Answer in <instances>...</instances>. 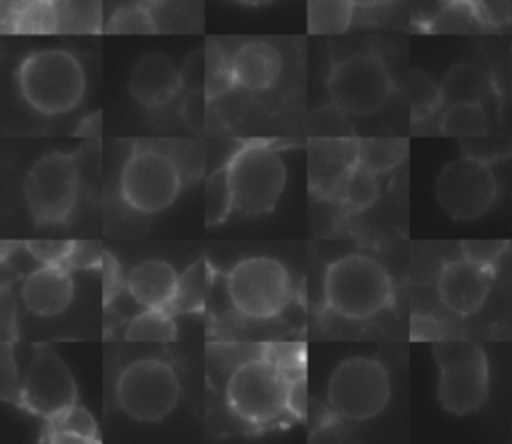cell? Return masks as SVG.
I'll return each mask as SVG.
<instances>
[{
	"mask_svg": "<svg viewBox=\"0 0 512 444\" xmlns=\"http://www.w3.org/2000/svg\"><path fill=\"white\" fill-rule=\"evenodd\" d=\"M176 270L172 264L160 258H148L138 262L128 278V294L142 306V308H170L176 288H178Z\"/></svg>",
	"mask_w": 512,
	"mask_h": 444,
	"instance_id": "19",
	"label": "cell"
},
{
	"mask_svg": "<svg viewBox=\"0 0 512 444\" xmlns=\"http://www.w3.org/2000/svg\"><path fill=\"white\" fill-rule=\"evenodd\" d=\"M410 338L412 340H442L440 324L426 314H412L410 318Z\"/></svg>",
	"mask_w": 512,
	"mask_h": 444,
	"instance_id": "41",
	"label": "cell"
},
{
	"mask_svg": "<svg viewBox=\"0 0 512 444\" xmlns=\"http://www.w3.org/2000/svg\"><path fill=\"white\" fill-rule=\"evenodd\" d=\"M460 146H462L464 156H470V158L486 162V164L502 160L510 150L502 138L488 136V134L474 136V138H460Z\"/></svg>",
	"mask_w": 512,
	"mask_h": 444,
	"instance_id": "34",
	"label": "cell"
},
{
	"mask_svg": "<svg viewBox=\"0 0 512 444\" xmlns=\"http://www.w3.org/2000/svg\"><path fill=\"white\" fill-rule=\"evenodd\" d=\"M206 92L202 90H190L188 96L182 102V120L190 126V128H202L206 122Z\"/></svg>",
	"mask_w": 512,
	"mask_h": 444,
	"instance_id": "40",
	"label": "cell"
},
{
	"mask_svg": "<svg viewBox=\"0 0 512 444\" xmlns=\"http://www.w3.org/2000/svg\"><path fill=\"white\" fill-rule=\"evenodd\" d=\"M102 272H104V304H108L118 294L122 278H120L118 262L106 252H104V260H102Z\"/></svg>",
	"mask_w": 512,
	"mask_h": 444,
	"instance_id": "42",
	"label": "cell"
},
{
	"mask_svg": "<svg viewBox=\"0 0 512 444\" xmlns=\"http://www.w3.org/2000/svg\"><path fill=\"white\" fill-rule=\"evenodd\" d=\"M440 4H458V2H472V0H438Z\"/></svg>",
	"mask_w": 512,
	"mask_h": 444,
	"instance_id": "47",
	"label": "cell"
},
{
	"mask_svg": "<svg viewBox=\"0 0 512 444\" xmlns=\"http://www.w3.org/2000/svg\"><path fill=\"white\" fill-rule=\"evenodd\" d=\"M298 382L302 378H294L278 360L268 356L250 358L232 370L226 384V402L240 420L266 426L292 408Z\"/></svg>",
	"mask_w": 512,
	"mask_h": 444,
	"instance_id": "1",
	"label": "cell"
},
{
	"mask_svg": "<svg viewBox=\"0 0 512 444\" xmlns=\"http://www.w3.org/2000/svg\"><path fill=\"white\" fill-rule=\"evenodd\" d=\"M236 86L262 92L276 84L282 72L280 52L264 40H248L230 56Z\"/></svg>",
	"mask_w": 512,
	"mask_h": 444,
	"instance_id": "18",
	"label": "cell"
},
{
	"mask_svg": "<svg viewBox=\"0 0 512 444\" xmlns=\"http://www.w3.org/2000/svg\"><path fill=\"white\" fill-rule=\"evenodd\" d=\"M440 132L454 138H474L488 134V114L484 104L446 106L438 124Z\"/></svg>",
	"mask_w": 512,
	"mask_h": 444,
	"instance_id": "26",
	"label": "cell"
},
{
	"mask_svg": "<svg viewBox=\"0 0 512 444\" xmlns=\"http://www.w3.org/2000/svg\"><path fill=\"white\" fill-rule=\"evenodd\" d=\"M328 96L346 116L378 112L394 92L388 64L370 52H356L338 60L328 74Z\"/></svg>",
	"mask_w": 512,
	"mask_h": 444,
	"instance_id": "7",
	"label": "cell"
},
{
	"mask_svg": "<svg viewBox=\"0 0 512 444\" xmlns=\"http://www.w3.org/2000/svg\"><path fill=\"white\" fill-rule=\"evenodd\" d=\"M226 294L232 308L256 320L280 314L292 298V280L282 262L270 256H250L226 274Z\"/></svg>",
	"mask_w": 512,
	"mask_h": 444,
	"instance_id": "8",
	"label": "cell"
},
{
	"mask_svg": "<svg viewBox=\"0 0 512 444\" xmlns=\"http://www.w3.org/2000/svg\"><path fill=\"white\" fill-rule=\"evenodd\" d=\"M76 396V380L60 354L50 346H38L20 388V402L30 412L50 418L76 404Z\"/></svg>",
	"mask_w": 512,
	"mask_h": 444,
	"instance_id": "13",
	"label": "cell"
},
{
	"mask_svg": "<svg viewBox=\"0 0 512 444\" xmlns=\"http://www.w3.org/2000/svg\"><path fill=\"white\" fill-rule=\"evenodd\" d=\"M244 6H252V8H258V6H266V4H272L274 0H236Z\"/></svg>",
	"mask_w": 512,
	"mask_h": 444,
	"instance_id": "45",
	"label": "cell"
},
{
	"mask_svg": "<svg viewBox=\"0 0 512 444\" xmlns=\"http://www.w3.org/2000/svg\"><path fill=\"white\" fill-rule=\"evenodd\" d=\"M508 250V242L496 240V242H484V240H466L462 242V254L464 258L486 266L490 270H494L496 262L500 260V256Z\"/></svg>",
	"mask_w": 512,
	"mask_h": 444,
	"instance_id": "37",
	"label": "cell"
},
{
	"mask_svg": "<svg viewBox=\"0 0 512 444\" xmlns=\"http://www.w3.org/2000/svg\"><path fill=\"white\" fill-rule=\"evenodd\" d=\"M44 420H46L44 436L50 442H98L100 440L96 420L86 408L78 404H72Z\"/></svg>",
	"mask_w": 512,
	"mask_h": 444,
	"instance_id": "21",
	"label": "cell"
},
{
	"mask_svg": "<svg viewBox=\"0 0 512 444\" xmlns=\"http://www.w3.org/2000/svg\"><path fill=\"white\" fill-rule=\"evenodd\" d=\"M234 208V196L228 180V170L218 168L204 182V224L218 226L222 224Z\"/></svg>",
	"mask_w": 512,
	"mask_h": 444,
	"instance_id": "30",
	"label": "cell"
},
{
	"mask_svg": "<svg viewBox=\"0 0 512 444\" xmlns=\"http://www.w3.org/2000/svg\"><path fill=\"white\" fill-rule=\"evenodd\" d=\"M74 242L70 240H30L26 242L28 254L40 264H66Z\"/></svg>",
	"mask_w": 512,
	"mask_h": 444,
	"instance_id": "36",
	"label": "cell"
},
{
	"mask_svg": "<svg viewBox=\"0 0 512 444\" xmlns=\"http://www.w3.org/2000/svg\"><path fill=\"white\" fill-rule=\"evenodd\" d=\"M470 4L482 28H502L512 22V0H472Z\"/></svg>",
	"mask_w": 512,
	"mask_h": 444,
	"instance_id": "35",
	"label": "cell"
},
{
	"mask_svg": "<svg viewBox=\"0 0 512 444\" xmlns=\"http://www.w3.org/2000/svg\"><path fill=\"white\" fill-rule=\"evenodd\" d=\"M140 2H144V4H148V6H156V4H164L166 0H140Z\"/></svg>",
	"mask_w": 512,
	"mask_h": 444,
	"instance_id": "46",
	"label": "cell"
},
{
	"mask_svg": "<svg viewBox=\"0 0 512 444\" xmlns=\"http://www.w3.org/2000/svg\"><path fill=\"white\" fill-rule=\"evenodd\" d=\"M18 88L28 106L54 116L76 108L86 90L80 60L60 48L30 52L18 68Z\"/></svg>",
	"mask_w": 512,
	"mask_h": 444,
	"instance_id": "3",
	"label": "cell"
},
{
	"mask_svg": "<svg viewBox=\"0 0 512 444\" xmlns=\"http://www.w3.org/2000/svg\"><path fill=\"white\" fill-rule=\"evenodd\" d=\"M234 196V208L246 216H262L274 210L286 184V164L264 142H248L226 164Z\"/></svg>",
	"mask_w": 512,
	"mask_h": 444,
	"instance_id": "5",
	"label": "cell"
},
{
	"mask_svg": "<svg viewBox=\"0 0 512 444\" xmlns=\"http://www.w3.org/2000/svg\"><path fill=\"white\" fill-rule=\"evenodd\" d=\"M406 92H408L412 122L426 120L428 116H432L438 110V106L444 104L440 84H436L434 78L428 72H424L422 68H414L410 72Z\"/></svg>",
	"mask_w": 512,
	"mask_h": 444,
	"instance_id": "28",
	"label": "cell"
},
{
	"mask_svg": "<svg viewBox=\"0 0 512 444\" xmlns=\"http://www.w3.org/2000/svg\"><path fill=\"white\" fill-rule=\"evenodd\" d=\"M494 270L468 258L446 262L438 276V296L442 304L458 314L470 316L482 308L492 286Z\"/></svg>",
	"mask_w": 512,
	"mask_h": 444,
	"instance_id": "14",
	"label": "cell"
},
{
	"mask_svg": "<svg viewBox=\"0 0 512 444\" xmlns=\"http://www.w3.org/2000/svg\"><path fill=\"white\" fill-rule=\"evenodd\" d=\"M10 32L54 34L60 32L58 6L52 0H16L10 10Z\"/></svg>",
	"mask_w": 512,
	"mask_h": 444,
	"instance_id": "22",
	"label": "cell"
},
{
	"mask_svg": "<svg viewBox=\"0 0 512 444\" xmlns=\"http://www.w3.org/2000/svg\"><path fill=\"white\" fill-rule=\"evenodd\" d=\"M394 294L388 270L368 254H346L324 272V298L348 320H368L390 306Z\"/></svg>",
	"mask_w": 512,
	"mask_h": 444,
	"instance_id": "2",
	"label": "cell"
},
{
	"mask_svg": "<svg viewBox=\"0 0 512 444\" xmlns=\"http://www.w3.org/2000/svg\"><path fill=\"white\" fill-rule=\"evenodd\" d=\"M80 172L74 154L50 152L38 158L24 176V200L36 224L64 222L76 204Z\"/></svg>",
	"mask_w": 512,
	"mask_h": 444,
	"instance_id": "10",
	"label": "cell"
},
{
	"mask_svg": "<svg viewBox=\"0 0 512 444\" xmlns=\"http://www.w3.org/2000/svg\"><path fill=\"white\" fill-rule=\"evenodd\" d=\"M390 0H354V4L356 6H360V8H368V10H372V8H380V6H386Z\"/></svg>",
	"mask_w": 512,
	"mask_h": 444,
	"instance_id": "44",
	"label": "cell"
},
{
	"mask_svg": "<svg viewBox=\"0 0 512 444\" xmlns=\"http://www.w3.org/2000/svg\"><path fill=\"white\" fill-rule=\"evenodd\" d=\"M406 140L400 138H364L358 140V164L380 174L388 172L406 156Z\"/></svg>",
	"mask_w": 512,
	"mask_h": 444,
	"instance_id": "27",
	"label": "cell"
},
{
	"mask_svg": "<svg viewBox=\"0 0 512 444\" xmlns=\"http://www.w3.org/2000/svg\"><path fill=\"white\" fill-rule=\"evenodd\" d=\"M390 392V376L382 362L368 356H350L330 374L326 398L336 416L362 422L378 416L388 406Z\"/></svg>",
	"mask_w": 512,
	"mask_h": 444,
	"instance_id": "6",
	"label": "cell"
},
{
	"mask_svg": "<svg viewBox=\"0 0 512 444\" xmlns=\"http://www.w3.org/2000/svg\"><path fill=\"white\" fill-rule=\"evenodd\" d=\"M210 264L206 258L190 264L178 278L176 296L170 304L172 312H202L210 290Z\"/></svg>",
	"mask_w": 512,
	"mask_h": 444,
	"instance_id": "23",
	"label": "cell"
},
{
	"mask_svg": "<svg viewBox=\"0 0 512 444\" xmlns=\"http://www.w3.org/2000/svg\"><path fill=\"white\" fill-rule=\"evenodd\" d=\"M182 88L180 68L162 52L144 54L128 78L130 96L146 106L160 108L168 104Z\"/></svg>",
	"mask_w": 512,
	"mask_h": 444,
	"instance_id": "15",
	"label": "cell"
},
{
	"mask_svg": "<svg viewBox=\"0 0 512 444\" xmlns=\"http://www.w3.org/2000/svg\"><path fill=\"white\" fill-rule=\"evenodd\" d=\"M104 260V252L98 242H74L72 252L66 260V268H94L100 266Z\"/></svg>",
	"mask_w": 512,
	"mask_h": 444,
	"instance_id": "39",
	"label": "cell"
},
{
	"mask_svg": "<svg viewBox=\"0 0 512 444\" xmlns=\"http://www.w3.org/2000/svg\"><path fill=\"white\" fill-rule=\"evenodd\" d=\"M182 188L176 162L160 150L136 148L120 172V196L136 212L158 214L172 206Z\"/></svg>",
	"mask_w": 512,
	"mask_h": 444,
	"instance_id": "11",
	"label": "cell"
},
{
	"mask_svg": "<svg viewBox=\"0 0 512 444\" xmlns=\"http://www.w3.org/2000/svg\"><path fill=\"white\" fill-rule=\"evenodd\" d=\"M182 74V86L188 90H202L206 86L208 76V52L206 48H198L190 52L180 68Z\"/></svg>",
	"mask_w": 512,
	"mask_h": 444,
	"instance_id": "38",
	"label": "cell"
},
{
	"mask_svg": "<svg viewBox=\"0 0 512 444\" xmlns=\"http://www.w3.org/2000/svg\"><path fill=\"white\" fill-rule=\"evenodd\" d=\"M482 28L470 2L442 4V8L430 18L428 30L436 34H466Z\"/></svg>",
	"mask_w": 512,
	"mask_h": 444,
	"instance_id": "31",
	"label": "cell"
},
{
	"mask_svg": "<svg viewBox=\"0 0 512 444\" xmlns=\"http://www.w3.org/2000/svg\"><path fill=\"white\" fill-rule=\"evenodd\" d=\"M354 8V0H308V32L324 36L346 32Z\"/></svg>",
	"mask_w": 512,
	"mask_h": 444,
	"instance_id": "24",
	"label": "cell"
},
{
	"mask_svg": "<svg viewBox=\"0 0 512 444\" xmlns=\"http://www.w3.org/2000/svg\"><path fill=\"white\" fill-rule=\"evenodd\" d=\"M440 370L438 400L450 414L478 410L488 394V360L472 340H436L432 346Z\"/></svg>",
	"mask_w": 512,
	"mask_h": 444,
	"instance_id": "4",
	"label": "cell"
},
{
	"mask_svg": "<svg viewBox=\"0 0 512 444\" xmlns=\"http://www.w3.org/2000/svg\"><path fill=\"white\" fill-rule=\"evenodd\" d=\"M74 294L70 268L62 264H40L32 270L20 288V296L28 312L36 316H56L64 312Z\"/></svg>",
	"mask_w": 512,
	"mask_h": 444,
	"instance_id": "16",
	"label": "cell"
},
{
	"mask_svg": "<svg viewBox=\"0 0 512 444\" xmlns=\"http://www.w3.org/2000/svg\"><path fill=\"white\" fill-rule=\"evenodd\" d=\"M498 184L490 164L470 156L448 162L436 180V198L442 210L454 220L484 216L494 204Z\"/></svg>",
	"mask_w": 512,
	"mask_h": 444,
	"instance_id": "12",
	"label": "cell"
},
{
	"mask_svg": "<svg viewBox=\"0 0 512 444\" xmlns=\"http://www.w3.org/2000/svg\"><path fill=\"white\" fill-rule=\"evenodd\" d=\"M180 400L176 370L156 358L134 360L116 380V402L124 414L138 422L164 420Z\"/></svg>",
	"mask_w": 512,
	"mask_h": 444,
	"instance_id": "9",
	"label": "cell"
},
{
	"mask_svg": "<svg viewBox=\"0 0 512 444\" xmlns=\"http://www.w3.org/2000/svg\"><path fill=\"white\" fill-rule=\"evenodd\" d=\"M108 34H156L158 26L144 2L120 6L106 24Z\"/></svg>",
	"mask_w": 512,
	"mask_h": 444,
	"instance_id": "32",
	"label": "cell"
},
{
	"mask_svg": "<svg viewBox=\"0 0 512 444\" xmlns=\"http://www.w3.org/2000/svg\"><path fill=\"white\" fill-rule=\"evenodd\" d=\"M338 196L356 212L370 208L380 196L378 174L362 164H354L346 174Z\"/></svg>",
	"mask_w": 512,
	"mask_h": 444,
	"instance_id": "29",
	"label": "cell"
},
{
	"mask_svg": "<svg viewBox=\"0 0 512 444\" xmlns=\"http://www.w3.org/2000/svg\"><path fill=\"white\" fill-rule=\"evenodd\" d=\"M442 102L456 104H484L496 96V88L488 72L472 62L454 64L440 82Z\"/></svg>",
	"mask_w": 512,
	"mask_h": 444,
	"instance_id": "20",
	"label": "cell"
},
{
	"mask_svg": "<svg viewBox=\"0 0 512 444\" xmlns=\"http://www.w3.org/2000/svg\"><path fill=\"white\" fill-rule=\"evenodd\" d=\"M52 2H60V0H52Z\"/></svg>",
	"mask_w": 512,
	"mask_h": 444,
	"instance_id": "48",
	"label": "cell"
},
{
	"mask_svg": "<svg viewBox=\"0 0 512 444\" xmlns=\"http://www.w3.org/2000/svg\"><path fill=\"white\" fill-rule=\"evenodd\" d=\"M0 314H2V336H4V342H10V330L14 332L16 314H14V302H12V298L8 296V292H4Z\"/></svg>",
	"mask_w": 512,
	"mask_h": 444,
	"instance_id": "43",
	"label": "cell"
},
{
	"mask_svg": "<svg viewBox=\"0 0 512 444\" xmlns=\"http://www.w3.org/2000/svg\"><path fill=\"white\" fill-rule=\"evenodd\" d=\"M176 334V322L168 308H144L128 322L124 338L128 342H172Z\"/></svg>",
	"mask_w": 512,
	"mask_h": 444,
	"instance_id": "25",
	"label": "cell"
},
{
	"mask_svg": "<svg viewBox=\"0 0 512 444\" xmlns=\"http://www.w3.org/2000/svg\"><path fill=\"white\" fill-rule=\"evenodd\" d=\"M208 52V76L204 92L208 98H216L224 92H228L232 86H236L234 74H232V62L226 58V54L212 42L206 46Z\"/></svg>",
	"mask_w": 512,
	"mask_h": 444,
	"instance_id": "33",
	"label": "cell"
},
{
	"mask_svg": "<svg viewBox=\"0 0 512 444\" xmlns=\"http://www.w3.org/2000/svg\"><path fill=\"white\" fill-rule=\"evenodd\" d=\"M358 164V140L352 138H320L310 150L312 188L322 194H336L350 172Z\"/></svg>",
	"mask_w": 512,
	"mask_h": 444,
	"instance_id": "17",
	"label": "cell"
}]
</instances>
